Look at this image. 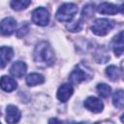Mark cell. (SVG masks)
<instances>
[{"instance_id":"obj_1","label":"cell","mask_w":124,"mask_h":124,"mask_svg":"<svg viewBox=\"0 0 124 124\" xmlns=\"http://www.w3.org/2000/svg\"><path fill=\"white\" fill-rule=\"evenodd\" d=\"M34 61L37 66L46 68L54 63L55 55L52 47L47 42H40L36 45L34 49Z\"/></svg>"},{"instance_id":"obj_2","label":"cell","mask_w":124,"mask_h":124,"mask_svg":"<svg viewBox=\"0 0 124 124\" xmlns=\"http://www.w3.org/2000/svg\"><path fill=\"white\" fill-rule=\"evenodd\" d=\"M78 13V6L74 3L62 4L56 12V18L61 22H69L73 19L74 16Z\"/></svg>"},{"instance_id":"obj_3","label":"cell","mask_w":124,"mask_h":124,"mask_svg":"<svg viewBox=\"0 0 124 124\" xmlns=\"http://www.w3.org/2000/svg\"><path fill=\"white\" fill-rule=\"evenodd\" d=\"M114 25H115V23L111 19H108V18H97L93 22L91 30L97 36H105L110 30H112Z\"/></svg>"},{"instance_id":"obj_4","label":"cell","mask_w":124,"mask_h":124,"mask_svg":"<svg viewBox=\"0 0 124 124\" xmlns=\"http://www.w3.org/2000/svg\"><path fill=\"white\" fill-rule=\"evenodd\" d=\"M91 77H92V74H91V72L89 70H86V69L82 68L81 65H78L73 70V72L71 73L69 78H70V81L72 83L78 84L81 81L89 79Z\"/></svg>"},{"instance_id":"obj_5","label":"cell","mask_w":124,"mask_h":124,"mask_svg":"<svg viewBox=\"0 0 124 124\" xmlns=\"http://www.w3.org/2000/svg\"><path fill=\"white\" fill-rule=\"evenodd\" d=\"M49 18H50L49 13L44 7L37 8L32 12V21L39 26L47 25L49 22Z\"/></svg>"},{"instance_id":"obj_6","label":"cell","mask_w":124,"mask_h":124,"mask_svg":"<svg viewBox=\"0 0 124 124\" xmlns=\"http://www.w3.org/2000/svg\"><path fill=\"white\" fill-rule=\"evenodd\" d=\"M16 21L12 16L5 17L0 22V32L5 36L12 35L16 30Z\"/></svg>"},{"instance_id":"obj_7","label":"cell","mask_w":124,"mask_h":124,"mask_svg":"<svg viewBox=\"0 0 124 124\" xmlns=\"http://www.w3.org/2000/svg\"><path fill=\"white\" fill-rule=\"evenodd\" d=\"M83 105H84V107H85L87 109H89L90 111H92V112H94V113H99V112H101V111L103 110V108H104V104H103V102H102L100 99H98V98H96V97H93V96L88 97V98L84 101Z\"/></svg>"},{"instance_id":"obj_8","label":"cell","mask_w":124,"mask_h":124,"mask_svg":"<svg viewBox=\"0 0 124 124\" xmlns=\"http://www.w3.org/2000/svg\"><path fill=\"white\" fill-rule=\"evenodd\" d=\"M21 113L17 107L9 105L6 108V121L8 124H16L20 119Z\"/></svg>"},{"instance_id":"obj_9","label":"cell","mask_w":124,"mask_h":124,"mask_svg":"<svg viewBox=\"0 0 124 124\" xmlns=\"http://www.w3.org/2000/svg\"><path fill=\"white\" fill-rule=\"evenodd\" d=\"M73 93H74L73 86L69 83H64V84L59 86V88L57 90V93H56V96H57V99L60 102L65 103L71 98Z\"/></svg>"},{"instance_id":"obj_10","label":"cell","mask_w":124,"mask_h":124,"mask_svg":"<svg viewBox=\"0 0 124 124\" xmlns=\"http://www.w3.org/2000/svg\"><path fill=\"white\" fill-rule=\"evenodd\" d=\"M97 11L100 14L103 15H115L118 12L122 11V6H117V5H113L111 3H108V2H103L101 3L98 8Z\"/></svg>"},{"instance_id":"obj_11","label":"cell","mask_w":124,"mask_h":124,"mask_svg":"<svg viewBox=\"0 0 124 124\" xmlns=\"http://www.w3.org/2000/svg\"><path fill=\"white\" fill-rule=\"evenodd\" d=\"M27 71V66L23 61L15 62L10 68V74L15 78H22Z\"/></svg>"},{"instance_id":"obj_12","label":"cell","mask_w":124,"mask_h":124,"mask_svg":"<svg viewBox=\"0 0 124 124\" xmlns=\"http://www.w3.org/2000/svg\"><path fill=\"white\" fill-rule=\"evenodd\" d=\"M17 87V83L16 79H14L11 77L3 76L0 78V88L6 92H12L16 90Z\"/></svg>"},{"instance_id":"obj_13","label":"cell","mask_w":124,"mask_h":124,"mask_svg":"<svg viewBox=\"0 0 124 124\" xmlns=\"http://www.w3.org/2000/svg\"><path fill=\"white\" fill-rule=\"evenodd\" d=\"M14 49L11 46H1L0 47V68H4L10 60L13 58Z\"/></svg>"},{"instance_id":"obj_14","label":"cell","mask_w":124,"mask_h":124,"mask_svg":"<svg viewBox=\"0 0 124 124\" xmlns=\"http://www.w3.org/2000/svg\"><path fill=\"white\" fill-rule=\"evenodd\" d=\"M112 48H113V52L115 53L116 56H120L123 53L124 39H123V32L122 31H120L119 34L114 37L113 42H112Z\"/></svg>"},{"instance_id":"obj_15","label":"cell","mask_w":124,"mask_h":124,"mask_svg":"<svg viewBox=\"0 0 124 124\" xmlns=\"http://www.w3.org/2000/svg\"><path fill=\"white\" fill-rule=\"evenodd\" d=\"M25 80H26L27 85H29V86H36V85L42 84L45 81V78H44V76H42L41 74L32 73V74H29L26 77Z\"/></svg>"},{"instance_id":"obj_16","label":"cell","mask_w":124,"mask_h":124,"mask_svg":"<svg viewBox=\"0 0 124 124\" xmlns=\"http://www.w3.org/2000/svg\"><path fill=\"white\" fill-rule=\"evenodd\" d=\"M106 74L111 81H116L122 77V72L114 65H110L106 69Z\"/></svg>"},{"instance_id":"obj_17","label":"cell","mask_w":124,"mask_h":124,"mask_svg":"<svg viewBox=\"0 0 124 124\" xmlns=\"http://www.w3.org/2000/svg\"><path fill=\"white\" fill-rule=\"evenodd\" d=\"M112 103L113 106L117 108H123L124 106V92L123 90H117L114 92L112 96Z\"/></svg>"},{"instance_id":"obj_18","label":"cell","mask_w":124,"mask_h":124,"mask_svg":"<svg viewBox=\"0 0 124 124\" xmlns=\"http://www.w3.org/2000/svg\"><path fill=\"white\" fill-rule=\"evenodd\" d=\"M31 4L29 0H14L11 2V7L16 11H21L26 9Z\"/></svg>"},{"instance_id":"obj_19","label":"cell","mask_w":124,"mask_h":124,"mask_svg":"<svg viewBox=\"0 0 124 124\" xmlns=\"http://www.w3.org/2000/svg\"><path fill=\"white\" fill-rule=\"evenodd\" d=\"M97 92L103 98H108L111 92V88L106 83H99L97 85Z\"/></svg>"},{"instance_id":"obj_20","label":"cell","mask_w":124,"mask_h":124,"mask_svg":"<svg viewBox=\"0 0 124 124\" xmlns=\"http://www.w3.org/2000/svg\"><path fill=\"white\" fill-rule=\"evenodd\" d=\"M28 31H29V24L27 22H22L21 26L16 31V36L18 38H22L28 33Z\"/></svg>"},{"instance_id":"obj_21","label":"cell","mask_w":124,"mask_h":124,"mask_svg":"<svg viewBox=\"0 0 124 124\" xmlns=\"http://www.w3.org/2000/svg\"><path fill=\"white\" fill-rule=\"evenodd\" d=\"M94 14V5L93 4H87L84 6L83 11H82V17H90Z\"/></svg>"},{"instance_id":"obj_22","label":"cell","mask_w":124,"mask_h":124,"mask_svg":"<svg viewBox=\"0 0 124 124\" xmlns=\"http://www.w3.org/2000/svg\"><path fill=\"white\" fill-rule=\"evenodd\" d=\"M81 25H82L81 20H78V21H76V22H74V23H71L70 25L67 26V28H68L70 31H72V32H77V31H79V30H80Z\"/></svg>"},{"instance_id":"obj_23","label":"cell","mask_w":124,"mask_h":124,"mask_svg":"<svg viewBox=\"0 0 124 124\" xmlns=\"http://www.w3.org/2000/svg\"><path fill=\"white\" fill-rule=\"evenodd\" d=\"M47 124H64V123L62 121H60L59 119H57V118H50L48 120Z\"/></svg>"},{"instance_id":"obj_24","label":"cell","mask_w":124,"mask_h":124,"mask_svg":"<svg viewBox=\"0 0 124 124\" xmlns=\"http://www.w3.org/2000/svg\"><path fill=\"white\" fill-rule=\"evenodd\" d=\"M0 124H1V122H0Z\"/></svg>"}]
</instances>
